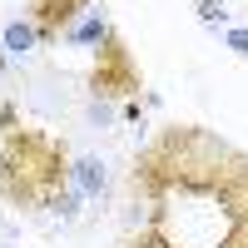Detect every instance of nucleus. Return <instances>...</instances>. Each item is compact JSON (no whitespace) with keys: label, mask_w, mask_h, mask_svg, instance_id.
I'll return each mask as SVG.
<instances>
[{"label":"nucleus","mask_w":248,"mask_h":248,"mask_svg":"<svg viewBox=\"0 0 248 248\" xmlns=\"http://www.w3.org/2000/svg\"><path fill=\"white\" fill-rule=\"evenodd\" d=\"M109 30H114V25H109L105 5H94L90 15H79V20H75V30H70L65 40H70V45H94V50H99V45L109 40Z\"/></svg>","instance_id":"423d86ee"},{"label":"nucleus","mask_w":248,"mask_h":248,"mask_svg":"<svg viewBox=\"0 0 248 248\" xmlns=\"http://www.w3.org/2000/svg\"><path fill=\"white\" fill-rule=\"evenodd\" d=\"M248 169V149L229 144L203 124H169L159 129L129 164V194L144 209V223H164L174 199H218L233 174Z\"/></svg>","instance_id":"f257e3e1"},{"label":"nucleus","mask_w":248,"mask_h":248,"mask_svg":"<svg viewBox=\"0 0 248 248\" xmlns=\"http://www.w3.org/2000/svg\"><path fill=\"white\" fill-rule=\"evenodd\" d=\"M90 10H94V0H30V5H25V20L35 25L40 45H55V40H65V35L75 30V20L90 15Z\"/></svg>","instance_id":"20e7f679"},{"label":"nucleus","mask_w":248,"mask_h":248,"mask_svg":"<svg viewBox=\"0 0 248 248\" xmlns=\"http://www.w3.org/2000/svg\"><path fill=\"white\" fill-rule=\"evenodd\" d=\"M85 114H90V124H99V129H105V124L114 119V109H109V99H90V109H85Z\"/></svg>","instance_id":"f8f14e48"},{"label":"nucleus","mask_w":248,"mask_h":248,"mask_svg":"<svg viewBox=\"0 0 248 248\" xmlns=\"http://www.w3.org/2000/svg\"><path fill=\"white\" fill-rule=\"evenodd\" d=\"M223 40H229V50H233L238 60H248V25H238V30H229V35H223Z\"/></svg>","instance_id":"ddd939ff"},{"label":"nucleus","mask_w":248,"mask_h":248,"mask_svg":"<svg viewBox=\"0 0 248 248\" xmlns=\"http://www.w3.org/2000/svg\"><path fill=\"white\" fill-rule=\"evenodd\" d=\"M214 248H248V214H243V218H229V229L218 233Z\"/></svg>","instance_id":"1a4fd4ad"},{"label":"nucleus","mask_w":248,"mask_h":248,"mask_svg":"<svg viewBox=\"0 0 248 248\" xmlns=\"http://www.w3.org/2000/svg\"><path fill=\"white\" fill-rule=\"evenodd\" d=\"M90 99H144V70H139V60H134L129 45H124L119 30H109V40L94 50Z\"/></svg>","instance_id":"7ed1b4c3"},{"label":"nucleus","mask_w":248,"mask_h":248,"mask_svg":"<svg viewBox=\"0 0 248 248\" xmlns=\"http://www.w3.org/2000/svg\"><path fill=\"white\" fill-rule=\"evenodd\" d=\"M194 10H199V20H203L209 30L229 25V10H223V0H194Z\"/></svg>","instance_id":"9d476101"},{"label":"nucleus","mask_w":248,"mask_h":248,"mask_svg":"<svg viewBox=\"0 0 248 248\" xmlns=\"http://www.w3.org/2000/svg\"><path fill=\"white\" fill-rule=\"evenodd\" d=\"M75 159L60 134L25 129L15 119V105L0 109V194L10 209H50L70 189Z\"/></svg>","instance_id":"f03ea898"},{"label":"nucleus","mask_w":248,"mask_h":248,"mask_svg":"<svg viewBox=\"0 0 248 248\" xmlns=\"http://www.w3.org/2000/svg\"><path fill=\"white\" fill-rule=\"evenodd\" d=\"M70 184H75L85 199H99V194H105V184H109L105 159H99V154H79V159H75V169H70Z\"/></svg>","instance_id":"39448f33"},{"label":"nucleus","mask_w":248,"mask_h":248,"mask_svg":"<svg viewBox=\"0 0 248 248\" xmlns=\"http://www.w3.org/2000/svg\"><path fill=\"white\" fill-rule=\"evenodd\" d=\"M124 248H184L169 229H159V223H144V229L139 233H129V238H124Z\"/></svg>","instance_id":"6e6552de"},{"label":"nucleus","mask_w":248,"mask_h":248,"mask_svg":"<svg viewBox=\"0 0 248 248\" xmlns=\"http://www.w3.org/2000/svg\"><path fill=\"white\" fill-rule=\"evenodd\" d=\"M35 45H40V35H35V25H30V20H10V25H5V60L30 55Z\"/></svg>","instance_id":"0eeeda50"},{"label":"nucleus","mask_w":248,"mask_h":248,"mask_svg":"<svg viewBox=\"0 0 248 248\" xmlns=\"http://www.w3.org/2000/svg\"><path fill=\"white\" fill-rule=\"evenodd\" d=\"M79 199H85V194H79V189H75V184H70V189H65V194H60V199L50 203V214H60V218H75V214H79V209H75V203H79Z\"/></svg>","instance_id":"9b49d317"}]
</instances>
